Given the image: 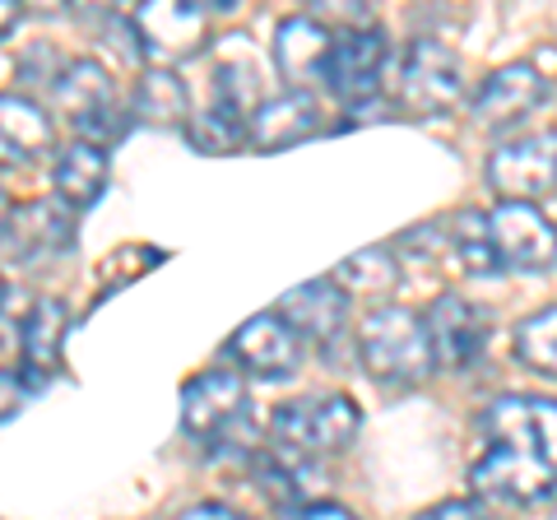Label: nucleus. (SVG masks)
Returning <instances> with one entry per match:
<instances>
[{
    "mask_svg": "<svg viewBox=\"0 0 557 520\" xmlns=\"http://www.w3.org/2000/svg\"><path fill=\"white\" fill-rule=\"evenodd\" d=\"M358 358H362V368H368V376L391 391L423 386L432 368H437L428 317H418V311L399 307V302L372 307L368 317L358 321Z\"/></svg>",
    "mask_w": 557,
    "mask_h": 520,
    "instance_id": "nucleus-1",
    "label": "nucleus"
},
{
    "mask_svg": "<svg viewBox=\"0 0 557 520\" xmlns=\"http://www.w3.org/2000/svg\"><path fill=\"white\" fill-rule=\"evenodd\" d=\"M362 409L354 395L325 391V395H302L274 409L270 419V450L293 460H317V456H339V450L358 437Z\"/></svg>",
    "mask_w": 557,
    "mask_h": 520,
    "instance_id": "nucleus-2",
    "label": "nucleus"
},
{
    "mask_svg": "<svg viewBox=\"0 0 557 520\" xmlns=\"http://www.w3.org/2000/svg\"><path fill=\"white\" fill-rule=\"evenodd\" d=\"M465 98L460 57L437 38H413L399 61V102L413 116H442Z\"/></svg>",
    "mask_w": 557,
    "mask_h": 520,
    "instance_id": "nucleus-3",
    "label": "nucleus"
},
{
    "mask_svg": "<svg viewBox=\"0 0 557 520\" xmlns=\"http://www.w3.org/2000/svg\"><path fill=\"white\" fill-rule=\"evenodd\" d=\"M487 182L502 200H544L557 190V131H530L487 153Z\"/></svg>",
    "mask_w": 557,
    "mask_h": 520,
    "instance_id": "nucleus-4",
    "label": "nucleus"
},
{
    "mask_svg": "<svg viewBox=\"0 0 557 520\" xmlns=\"http://www.w3.org/2000/svg\"><path fill=\"white\" fill-rule=\"evenodd\" d=\"M131 33L145 61H153V71H168L186 57H196L205 33H209V14L196 0H145L131 14Z\"/></svg>",
    "mask_w": 557,
    "mask_h": 520,
    "instance_id": "nucleus-5",
    "label": "nucleus"
},
{
    "mask_svg": "<svg viewBox=\"0 0 557 520\" xmlns=\"http://www.w3.org/2000/svg\"><path fill=\"white\" fill-rule=\"evenodd\" d=\"M247 409H251V395L237 372H200L182 391V428L209 446L233 442L247 428Z\"/></svg>",
    "mask_w": 557,
    "mask_h": 520,
    "instance_id": "nucleus-6",
    "label": "nucleus"
},
{
    "mask_svg": "<svg viewBox=\"0 0 557 520\" xmlns=\"http://www.w3.org/2000/svg\"><path fill=\"white\" fill-rule=\"evenodd\" d=\"M469 488L493 507H539L557 488V474L539 456L516 446H487L469 470Z\"/></svg>",
    "mask_w": 557,
    "mask_h": 520,
    "instance_id": "nucleus-7",
    "label": "nucleus"
},
{
    "mask_svg": "<svg viewBox=\"0 0 557 520\" xmlns=\"http://www.w3.org/2000/svg\"><path fill=\"white\" fill-rule=\"evenodd\" d=\"M57 94V108L70 116V126L79 131V140L102 145L121 131V108H116V89L102 65L94 61H70L65 71L51 84Z\"/></svg>",
    "mask_w": 557,
    "mask_h": 520,
    "instance_id": "nucleus-8",
    "label": "nucleus"
},
{
    "mask_svg": "<svg viewBox=\"0 0 557 520\" xmlns=\"http://www.w3.org/2000/svg\"><path fill=\"white\" fill-rule=\"evenodd\" d=\"M483 428L493 446L530 450L557 474V400L553 395H502L487 405Z\"/></svg>",
    "mask_w": 557,
    "mask_h": 520,
    "instance_id": "nucleus-9",
    "label": "nucleus"
},
{
    "mask_svg": "<svg viewBox=\"0 0 557 520\" xmlns=\"http://www.w3.org/2000/svg\"><path fill=\"white\" fill-rule=\"evenodd\" d=\"M544 102H548V75L534 61H511V65H497L479 84L469 112H474V126L483 131H511L530 112L544 108Z\"/></svg>",
    "mask_w": 557,
    "mask_h": 520,
    "instance_id": "nucleus-10",
    "label": "nucleus"
},
{
    "mask_svg": "<svg viewBox=\"0 0 557 520\" xmlns=\"http://www.w3.org/2000/svg\"><path fill=\"white\" fill-rule=\"evenodd\" d=\"M487 223H493V242L497 256L507 260L511 270H553L557 265V223L548 214H539V205L525 200H497L487 210Z\"/></svg>",
    "mask_w": 557,
    "mask_h": 520,
    "instance_id": "nucleus-11",
    "label": "nucleus"
},
{
    "mask_svg": "<svg viewBox=\"0 0 557 520\" xmlns=\"http://www.w3.org/2000/svg\"><path fill=\"white\" fill-rule=\"evenodd\" d=\"M386 33L381 28H348L335 38V57H330V94L354 108H368V102L381 94V71H386Z\"/></svg>",
    "mask_w": 557,
    "mask_h": 520,
    "instance_id": "nucleus-12",
    "label": "nucleus"
},
{
    "mask_svg": "<svg viewBox=\"0 0 557 520\" xmlns=\"http://www.w3.org/2000/svg\"><path fill=\"white\" fill-rule=\"evenodd\" d=\"M233 358L260 381H288L302 362V335L278 311H260L233 331Z\"/></svg>",
    "mask_w": 557,
    "mask_h": 520,
    "instance_id": "nucleus-13",
    "label": "nucleus"
},
{
    "mask_svg": "<svg viewBox=\"0 0 557 520\" xmlns=\"http://www.w3.org/2000/svg\"><path fill=\"white\" fill-rule=\"evenodd\" d=\"M330 57H335V38L311 14H288L274 28V65L298 94H307L311 84L330 75Z\"/></svg>",
    "mask_w": 557,
    "mask_h": 520,
    "instance_id": "nucleus-14",
    "label": "nucleus"
},
{
    "mask_svg": "<svg viewBox=\"0 0 557 520\" xmlns=\"http://www.w3.org/2000/svg\"><path fill=\"white\" fill-rule=\"evenodd\" d=\"M428 335H432V349H437L442 368L460 372V368H469V362L483 354L487 317L474 302L456 298V293H442V298L428 307Z\"/></svg>",
    "mask_w": 557,
    "mask_h": 520,
    "instance_id": "nucleus-15",
    "label": "nucleus"
},
{
    "mask_svg": "<svg viewBox=\"0 0 557 520\" xmlns=\"http://www.w3.org/2000/svg\"><path fill=\"white\" fill-rule=\"evenodd\" d=\"M321 131V102L311 94H278V98H265L251 116V145L265 149V153H278V149H293L311 140Z\"/></svg>",
    "mask_w": 557,
    "mask_h": 520,
    "instance_id": "nucleus-16",
    "label": "nucleus"
},
{
    "mask_svg": "<svg viewBox=\"0 0 557 520\" xmlns=\"http://www.w3.org/2000/svg\"><path fill=\"white\" fill-rule=\"evenodd\" d=\"M278 317H284L298 335H311L330 344L339 331H344V317H348V293L335 284V280H311V284H298L278 298Z\"/></svg>",
    "mask_w": 557,
    "mask_h": 520,
    "instance_id": "nucleus-17",
    "label": "nucleus"
},
{
    "mask_svg": "<svg viewBox=\"0 0 557 520\" xmlns=\"http://www.w3.org/2000/svg\"><path fill=\"white\" fill-rule=\"evenodd\" d=\"M102 186H108V149L89 145V140L65 145L57 168H51V190H57V200L70 205V210H89V205L102 196Z\"/></svg>",
    "mask_w": 557,
    "mask_h": 520,
    "instance_id": "nucleus-18",
    "label": "nucleus"
},
{
    "mask_svg": "<svg viewBox=\"0 0 557 520\" xmlns=\"http://www.w3.org/2000/svg\"><path fill=\"white\" fill-rule=\"evenodd\" d=\"M0 140H5V159L10 163H33L38 153L51 149L57 126H51V116L33 98L5 94L0 98Z\"/></svg>",
    "mask_w": 557,
    "mask_h": 520,
    "instance_id": "nucleus-19",
    "label": "nucleus"
},
{
    "mask_svg": "<svg viewBox=\"0 0 557 520\" xmlns=\"http://www.w3.org/2000/svg\"><path fill=\"white\" fill-rule=\"evenodd\" d=\"M61 335H65V302L61 298H42L38 307H33V317L24 325V339H20L28 386H42V381L57 372V362H61Z\"/></svg>",
    "mask_w": 557,
    "mask_h": 520,
    "instance_id": "nucleus-20",
    "label": "nucleus"
},
{
    "mask_svg": "<svg viewBox=\"0 0 557 520\" xmlns=\"http://www.w3.org/2000/svg\"><path fill=\"white\" fill-rule=\"evenodd\" d=\"M186 140L200 153H233L242 145H251V116L223 108V102H209L205 112L186 121Z\"/></svg>",
    "mask_w": 557,
    "mask_h": 520,
    "instance_id": "nucleus-21",
    "label": "nucleus"
},
{
    "mask_svg": "<svg viewBox=\"0 0 557 520\" xmlns=\"http://www.w3.org/2000/svg\"><path fill=\"white\" fill-rule=\"evenodd\" d=\"M450 247H456V260L465 274H497L502 270V256H497V242H493V223L479 210H460L456 223H450Z\"/></svg>",
    "mask_w": 557,
    "mask_h": 520,
    "instance_id": "nucleus-22",
    "label": "nucleus"
},
{
    "mask_svg": "<svg viewBox=\"0 0 557 520\" xmlns=\"http://www.w3.org/2000/svg\"><path fill=\"white\" fill-rule=\"evenodd\" d=\"M190 98H186V84L172 75V71H145L135 84V112L149 121V126H177L186 116Z\"/></svg>",
    "mask_w": 557,
    "mask_h": 520,
    "instance_id": "nucleus-23",
    "label": "nucleus"
},
{
    "mask_svg": "<svg viewBox=\"0 0 557 520\" xmlns=\"http://www.w3.org/2000/svg\"><path fill=\"white\" fill-rule=\"evenodd\" d=\"M14 233H20L24 251H65L75 242V223H70V214H61L57 200H42V205H24L10 237Z\"/></svg>",
    "mask_w": 557,
    "mask_h": 520,
    "instance_id": "nucleus-24",
    "label": "nucleus"
},
{
    "mask_svg": "<svg viewBox=\"0 0 557 520\" xmlns=\"http://www.w3.org/2000/svg\"><path fill=\"white\" fill-rule=\"evenodd\" d=\"M395 280H399V270L386 247H362L354 256H344L335 270V284L344 293H358V298H376V293H386Z\"/></svg>",
    "mask_w": 557,
    "mask_h": 520,
    "instance_id": "nucleus-25",
    "label": "nucleus"
},
{
    "mask_svg": "<svg viewBox=\"0 0 557 520\" xmlns=\"http://www.w3.org/2000/svg\"><path fill=\"white\" fill-rule=\"evenodd\" d=\"M516 358L534 372L557 376V302L530 311V317L516 325Z\"/></svg>",
    "mask_w": 557,
    "mask_h": 520,
    "instance_id": "nucleus-26",
    "label": "nucleus"
},
{
    "mask_svg": "<svg viewBox=\"0 0 557 520\" xmlns=\"http://www.w3.org/2000/svg\"><path fill=\"white\" fill-rule=\"evenodd\" d=\"M214 102L233 108L242 116H256V75L247 65H219V79H214Z\"/></svg>",
    "mask_w": 557,
    "mask_h": 520,
    "instance_id": "nucleus-27",
    "label": "nucleus"
},
{
    "mask_svg": "<svg viewBox=\"0 0 557 520\" xmlns=\"http://www.w3.org/2000/svg\"><path fill=\"white\" fill-rule=\"evenodd\" d=\"M418 520H493L479 502H469V497H446L437 502V507H428V511H418Z\"/></svg>",
    "mask_w": 557,
    "mask_h": 520,
    "instance_id": "nucleus-28",
    "label": "nucleus"
},
{
    "mask_svg": "<svg viewBox=\"0 0 557 520\" xmlns=\"http://www.w3.org/2000/svg\"><path fill=\"white\" fill-rule=\"evenodd\" d=\"M177 520H242L228 502H200V507H186Z\"/></svg>",
    "mask_w": 557,
    "mask_h": 520,
    "instance_id": "nucleus-29",
    "label": "nucleus"
},
{
    "mask_svg": "<svg viewBox=\"0 0 557 520\" xmlns=\"http://www.w3.org/2000/svg\"><path fill=\"white\" fill-rule=\"evenodd\" d=\"M298 520H358V516L348 507H335V502H317V507L298 511Z\"/></svg>",
    "mask_w": 557,
    "mask_h": 520,
    "instance_id": "nucleus-30",
    "label": "nucleus"
}]
</instances>
